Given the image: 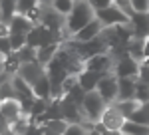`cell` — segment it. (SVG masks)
<instances>
[{
  "instance_id": "1",
  "label": "cell",
  "mask_w": 149,
  "mask_h": 135,
  "mask_svg": "<svg viewBox=\"0 0 149 135\" xmlns=\"http://www.w3.org/2000/svg\"><path fill=\"white\" fill-rule=\"evenodd\" d=\"M92 18H95V10L90 6V2L88 0H76L74 6H72V10H70V14L66 16L64 30L72 36L74 32H78L80 28H84Z\"/></svg>"
},
{
  "instance_id": "2",
  "label": "cell",
  "mask_w": 149,
  "mask_h": 135,
  "mask_svg": "<svg viewBox=\"0 0 149 135\" xmlns=\"http://www.w3.org/2000/svg\"><path fill=\"white\" fill-rule=\"evenodd\" d=\"M105 105H107V101L97 93V90L86 91L84 101H81V111H84V117H86V119H90V121H100L102 111L105 109Z\"/></svg>"
},
{
  "instance_id": "3",
  "label": "cell",
  "mask_w": 149,
  "mask_h": 135,
  "mask_svg": "<svg viewBox=\"0 0 149 135\" xmlns=\"http://www.w3.org/2000/svg\"><path fill=\"white\" fill-rule=\"evenodd\" d=\"M95 18L102 22V26H115V24H127L129 16L121 8H117L115 4H109L105 8L95 10Z\"/></svg>"
},
{
  "instance_id": "4",
  "label": "cell",
  "mask_w": 149,
  "mask_h": 135,
  "mask_svg": "<svg viewBox=\"0 0 149 135\" xmlns=\"http://www.w3.org/2000/svg\"><path fill=\"white\" fill-rule=\"evenodd\" d=\"M100 121L109 129L111 135H119V129H121V125H123V121H125V115L115 107V103H107L105 109L102 111Z\"/></svg>"
},
{
  "instance_id": "5",
  "label": "cell",
  "mask_w": 149,
  "mask_h": 135,
  "mask_svg": "<svg viewBox=\"0 0 149 135\" xmlns=\"http://www.w3.org/2000/svg\"><path fill=\"white\" fill-rule=\"evenodd\" d=\"M113 72L117 78H137L139 74V62H135L129 54H123L119 56L113 62Z\"/></svg>"
},
{
  "instance_id": "6",
  "label": "cell",
  "mask_w": 149,
  "mask_h": 135,
  "mask_svg": "<svg viewBox=\"0 0 149 135\" xmlns=\"http://www.w3.org/2000/svg\"><path fill=\"white\" fill-rule=\"evenodd\" d=\"M95 90H97V93H100L107 103H113V101L117 100V76H115L113 72L105 74V76L97 81Z\"/></svg>"
},
{
  "instance_id": "7",
  "label": "cell",
  "mask_w": 149,
  "mask_h": 135,
  "mask_svg": "<svg viewBox=\"0 0 149 135\" xmlns=\"http://www.w3.org/2000/svg\"><path fill=\"white\" fill-rule=\"evenodd\" d=\"M64 22H66V16H62L60 12H56L50 4H44L42 18H40L42 26H46L48 30H52V32H62L64 30Z\"/></svg>"
},
{
  "instance_id": "8",
  "label": "cell",
  "mask_w": 149,
  "mask_h": 135,
  "mask_svg": "<svg viewBox=\"0 0 149 135\" xmlns=\"http://www.w3.org/2000/svg\"><path fill=\"white\" fill-rule=\"evenodd\" d=\"M84 68L93 70V72H111L113 70V58L109 52H100V54H93L88 60H84Z\"/></svg>"
},
{
  "instance_id": "9",
  "label": "cell",
  "mask_w": 149,
  "mask_h": 135,
  "mask_svg": "<svg viewBox=\"0 0 149 135\" xmlns=\"http://www.w3.org/2000/svg\"><path fill=\"white\" fill-rule=\"evenodd\" d=\"M44 74H46V66L40 64L38 60H36V62H28V64H20V68H18V76H22L30 86H32L40 76H44Z\"/></svg>"
},
{
  "instance_id": "10",
  "label": "cell",
  "mask_w": 149,
  "mask_h": 135,
  "mask_svg": "<svg viewBox=\"0 0 149 135\" xmlns=\"http://www.w3.org/2000/svg\"><path fill=\"white\" fill-rule=\"evenodd\" d=\"M105 74H109V72H93V70H86V68H84L80 74L76 76V78H78V86H80L84 91H92V90H95L97 81H100Z\"/></svg>"
},
{
  "instance_id": "11",
  "label": "cell",
  "mask_w": 149,
  "mask_h": 135,
  "mask_svg": "<svg viewBox=\"0 0 149 135\" xmlns=\"http://www.w3.org/2000/svg\"><path fill=\"white\" fill-rule=\"evenodd\" d=\"M129 26L133 30V36L147 38L149 36V16L147 12H133L129 16Z\"/></svg>"
},
{
  "instance_id": "12",
  "label": "cell",
  "mask_w": 149,
  "mask_h": 135,
  "mask_svg": "<svg viewBox=\"0 0 149 135\" xmlns=\"http://www.w3.org/2000/svg\"><path fill=\"white\" fill-rule=\"evenodd\" d=\"M0 115L4 117V121L10 125L16 117L22 115V107H20V100L16 97H10V100L0 101Z\"/></svg>"
},
{
  "instance_id": "13",
  "label": "cell",
  "mask_w": 149,
  "mask_h": 135,
  "mask_svg": "<svg viewBox=\"0 0 149 135\" xmlns=\"http://www.w3.org/2000/svg\"><path fill=\"white\" fill-rule=\"evenodd\" d=\"M102 28H103L102 22H100L97 18H92L84 28H80L78 32H74L70 38L80 40V42H86V40H92V38H95V36H100V34H102Z\"/></svg>"
},
{
  "instance_id": "14",
  "label": "cell",
  "mask_w": 149,
  "mask_h": 135,
  "mask_svg": "<svg viewBox=\"0 0 149 135\" xmlns=\"http://www.w3.org/2000/svg\"><path fill=\"white\" fill-rule=\"evenodd\" d=\"M32 20L26 16V14H20V12H16L14 16L10 18V22H8V28H10V32H20V34H28L32 30Z\"/></svg>"
},
{
  "instance_id": "15",
  "label": "cell",
  "mask_w": 149,
  "mask_h": 135,
  "mask_svg": "<svg viewBox=\"0 0 149 135\" xmlns=\"http://www.w3.org/2000/svg\"><path fill=\"white\" fill-rule=\"evenodd\" d=\"M68 127V121L64 117H56V119H48L44 123H40V129H42V135H64Z\"/></svg>"
},
{
  "instance_id": "16",
  "label": "cell",
  "mask_w": 149,
  "mask_h": 135,
  "mask_svg": "<svg viewBox=\"0 0 149 135\" xmlns=\"http://www.w3.org/2000/svg\"><path fill=\"white\" fill-rule=\"evenodd\" d=\"M135 79L137 78H117V100L135 97Z\"/></svg>"
},
{
  "instance_id": "17",
  "label": "cell",
  "mask_w": 149,
  "mask_h": 135,
  "mask_svg": "<svg viewBox=\"0 0 149 135\" xmlns=\"http://www.w3.org/2000/svg\"><path fill=\"white\" fill-rule=\"evenodd\" d=\"M12 86H14V91H16V100H24V97H34V91H32V86L18 74H14L10 78Z\"/></svg>"
},
{
  "instance_id": "18",
  "label": "cell",
  "mask_w": 149,
  "mask_h": 135,
  "mask_svg": "<svg viewBox=\"0 0 149 135\" xmlns=\"http://www.w3.org/2000/svg\"><path fill=\"white\" fill-rule=\"evenodd\" d=\"M143 40L145 38H137V36H133L129 42L125 44V50H127V54L133 58L135 62H143L145 60V52H143Z\"/></svg>"
},
{
  "instance_id": "19",
  "label": "cell",
  "mask_w": 149,
  "mask_h": 135,
  "mask_svg": "<svg viewBox=\"0 0 149 135\" xmlns=\"http://www.w3.org/2000/svg\"><path fill=\"white\" fill-rule=\"evenodd\" d=\"M119 135H149V125L137 123V121L125 117V121H123L121 129H119Z\"/></svg>"
},
{
  "instance_id": "20",
  "label": "cell",
  "mask_w": 149,
  "mask_h": 135,
  "mask_svg": "<svg viewBox=\"0 0 149 135\" xmlns=\"http://www.w3.org/2000/svg\"><path fill=\"white\" fill-rule=\"evenodd\" d=\"M50 88H52V84H50V78H48V74L40 76V78H38L34 84H32L34 97H46V100H50Z\"/></svg>"
},
{
  "instance_id": "21",
  "label": "cell",
  "mask_w": 149,
  "mask_h": 135,
  "mask_svg": "<svg viewBox=\"0 0 149 135\" xmlns=\"http://www.w3.org/2000/svg\"><path fill=\"white\" fill-rule=\"evenodd\" d=\"M58 48H60V42H50V44H46V46H40V48H38V62L46 66L48 62L56 56Z\"/></svg>"
},
{
  "instance_id": "22",
  "label": "cell",
  "mask_w": 149,
  "mask_h": 135,
  "mask_svg": "<svg viewBox=\"0 0 149 135\" xmlns=\"http://www.w3.org/2000/svg\"><path fill=\"white\" fill-rule=\"evenodd\" d=\"M14 54L18 56L20 64H28V62H36V60H38V48H34V46H28V44H24L22 48L14 50Z\"/></svg>"
},
{
  "instance_id": "23",
  "label": "cell",
  "mask_w": 149,
  "mask_h": 135,
  "mask_svg": "<svg viewBox=\"0 0 149 135\" xmlns=\"http://www.w3.org/2000/svg\"><path fill=\"white\" fill-rule=\"evenodd\" d=\"M18 68H20V60H18V56H16L14 52H10L8 56L2 58V70H4L8 76L18 74Z\"/></svg>"
},
{
  "instance_id": "24",
  "label": "cell",
  "mask_w": 149,
  "mask_h": 135,
  "mask_svg": "<svg viewBox=\"0 0 149 135\" xmlns=\"http://www.w3.org/2000/svg\"><path fill=\"white\" fill-rule=\"evenodd\" d=\"M113 103H115V107L123 113L125 117H129L131 113L137 109V105H139V101L135 100V97H131V100H115Z\"/></svg>"
},
{
  "instance_id": "25",
  "label": "cell",
  "mask_w": 149,
  "mask_h": 135,
  "mask_svg": "<svg viewBox=\"0 0 149 135\" xmlns=\"http://www.w3.org/2000/svg\"><path fill=\"white\" fill-rule=\"evenodd\" d=\"M0 12H2V22H10V18L16 14V0H0Z\"/></svg>"
},
{
  "instance_id": "26",
  "label": "cell",
  "mask_w": 149,
  "mask_h": 135,
  "mask_svg": "<svg viewBox=\"0 0 149 135\" xmlns=\"http://www.w3.org/2000/svg\"><path fill=\"white\" fill-rule=\"evenodd\" d=\"M135 100L139 103L149 101V84L141 81V79H135Z\"/></svg>"
},
{
  "instance_id": "27",
  "label": "cell",
  "mask_w": 149,
  "mask_h": 135,
  "mask_svg": "<svg viewBox=\"0 0 149 135\" xmlns=\"http://www.w3.org/2000/svg\"><path fill=\"white\" fill-rule=\"evenodd\" d=\"M74 2H76V0H50V6L56 12H60L62 16H68L70 10H72V6H74Z\"/></svg>"
},
{
  "instance_id": "28",
  "label": "cell",
  "mask_w": 149,
  "mask_h": 135,
  "mask_svg": "<svg viewBox=\"0 0 149 135\" xmlns=\"http://www.w3.org/2000/svg\"><path fill=\"white\" fill-rule=\"evenodd\" d=\"M10 97H16V91H14L12 81H10V79H6V81L0 84V101L10 100Z\"/></svg>"
},
{
  "instance_id": "29",
  "label": "cell",
  "mask_w": 149,
  "mask_h": 135,
  "mask_svg": "<svg viewBox=\"0 0 149 135\" xmlns=\"http://www.w3.org/2000/svg\"><path fill=\"white\" fill-rule=\"evenodd\" d=\"M10 38V44H12V50H18L26 44V34H20V32H10L8 34Z\"/></svg>"
},
{
  "instance_id": "30",
  "label": "cell",
  "mask_w": 149,
  "mask_h": 135,
  "mask_svg": "<svg viewBox=\"0 0 149 135\" xmlns=\"http://www.w3.org/2000/svg\"><path fill=\"white\" fill-rule=\"evenodd\" d=\"M40 0H16V12H20V14H26V12L30 10L32 6H36Z\"/></svg>"
},
{
  "instance_id": "31",
  "label": "cell",
  "mask_w": 149,
  "mask_h": 135,
  "mask_svg": "<svg viewBox=\"0 0 149 135\" xmlns=\"http://www.w3.org/2000/svg\"><path fill=\"white\" fill-rule=\"evenodd\" d=\"M64 135H86V129L81 123H68Z\"/></svg>"
},
{
  "instance_id": "32",
  "label": "cell",
  "mask_w": 149,
  "mask_h": 135,
  "mask_svg": "<svg viewBox=\"0 0 149 135\" xmlns=\"http://www.w3.org/2000/svg\"><path fill=\"white\" fill-rule=\"evenodd\" d=\"M10 52H14L12 50V44H10V38L8 36H2L0 38V56L4 58V56H8Z\"/></svg>"
},
{
  "instance_id": "33",
  "label": "cell",
  "mask_w": 149,
  "mask_h": 135,
  "mask_svg": "<svg viewBox=\"0 0 149 135\" xmlns=\"http://www.w3.org/2000/svg\"><path fill=\"white\" fill-rule=\"evenodd\" d=\"M88 2H90V6L93 10H100V8H105V6L113 4V0H88Z\"/></svg>"
},
{
  "instance_id": "34",
  "label": "cell",
  "mask_w": 149,
  "mask_h": 135,
  "mask_svg": "<svg viewBox=\"0 0 149 135\" xmlns=\"http://www.w3.org/2000/svg\"><path fill=\"white\" fill-rule=\"evenodd\" d=\"M8 34H10V28H8V24L0 20V38H2V36H8Z\"/></svg>"
},
{
  "instance_id": "35",
  "label": "cell",
  "mask_w": 149,
  "mask_h": 135,
  "mask_svg": "<svg viewBox=\"0 0 149 135\" xmlns=\"http://www.w3.org/2000/svg\"><path fill=\"white\" fill-rule=\"evenodd\" d=\"M143 52H145V58H149V36L143 40Z\"/></svg>"
},
{
  "instance_id": "36",
  "label": "cell",
  "mask_w": 149,
  "mask_h": 135,
  "mask_svg": "<svg viewBox=\"0 0 149 135\" xmlns=\"http://www.w3.org/2000/svg\"><path fill=\"white\" fill-rule=\"evenodd\" d=\"M40 2H42V4H50V0H40Z\"/></svg>"
},
{
  "instance_id": "37",
  "label": "cell",
  "mask_w": 149,
  "mask_h": 135,
  "mask_svg": "<svg viewBox=\"0 0 149 135\" xmlns=\"http://www.w3.org/2000/svg\"><path fill=\"white\" fill-rule=\"evenodd\" d=\"M0 20H2V12H0Z\"/></svg>"
},
{
  "instance_id": "38",
  "label": "cell",
  "mask_w": 149,
  "mask_h": 135,
  "mask_svg": "<svg viewBox=\"0 0 149 135\" xmlns=\"http://www.w3.org/2000/svg\"><path fill=\"white\" fill-rule=\"evenodd\" d=\"M147 16H149V8H147Z\"/></svg>"
}]
</instances>
